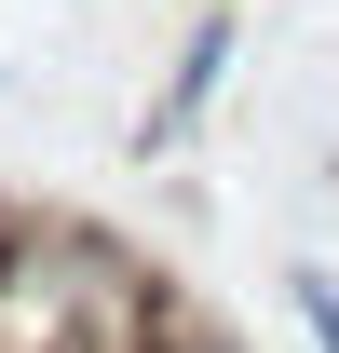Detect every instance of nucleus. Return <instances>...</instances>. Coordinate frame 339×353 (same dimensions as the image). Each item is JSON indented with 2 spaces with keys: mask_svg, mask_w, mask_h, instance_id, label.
Wrapping results in <instances>:
<instances>
[{
  "mask_svg": "<svg viewBox=\"0 0 339 353\" xmlns=\"http://www.w3.org/2000/svg\"><path fill=\"white\" fill-rule=\"evenodd\" d=\"M231 68H245V28H231V0L217 14H190V41H176V68H163V95H150V150H176V136H204V109L231 95Z\"/></svg>",
  "mask_w": 339,
  "mask_h": 353,
  "instance_id": "f257e3e1",
  "label": "nucleus"
},
{
  "mask_svg": "<svg viewBox=\"0 0 339 353\" xmlns=\"http://www.w3.org/2000/svg\"><path fill=\"white\" fill-rule=\"evenodd\" d=\"M285 312L312 326V353H339V272H326V259H298V272H285Z\"/></svg>",
  "mask_w": 339,
  "mask_h": 353,
  "instance_id": "f03ea898",
  "label": "nucleus"
},
{
  "mask_svg": "<svg viewBox=\"0 0 339 353\" xmlns=\"http://www.w3.org/2000/svg\"><path fill=\"white\" fill-rule=\"evenodd\" d=\"M28 231H41V204H14V190H0V272L28 259Z\"/></svg>",
  "mask_w": 339,
  "mask_h": 353,
  "instance_id": "7ed1b4c3",
  "label": "nucleus"
},
{
  "mask_svg": "<svg viewBox=\"0 0 339 353\" xmlns=\"http://www.w3.org/2000/svg\"><path fill=\"white\" fill-rule=\"evenodd\" d=\"M190 14H217V0H190Z\"/></svg>",
  "mask_w": 339,
  "mask_h": 353,
  "instance_id": "20e7f679",
  "label": "nucleus"
}]
</instances>
